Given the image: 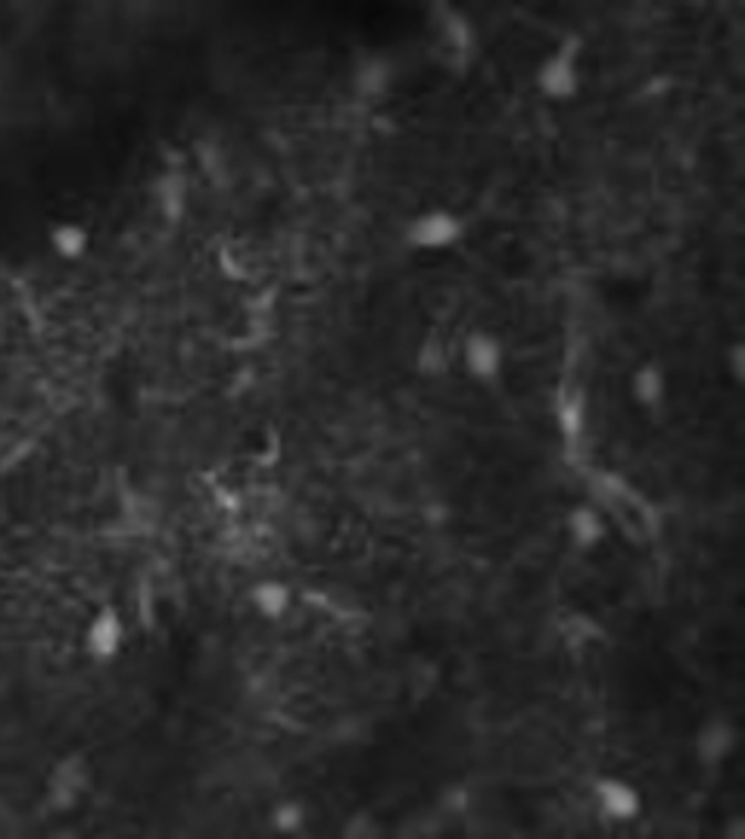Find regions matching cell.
<instances>
[{
	"instance_id": "obj_14",
	"label": "cell",
	"mask_w": 745,
	"mask_h": 839,
	"mask_svg": "<svg viewBox=\"0 0 745 839\" xmlns=\"http://www.w3.org/2000/svg\"><path fill=\"white\" fill-rule=\"evenodd\" d=\"M306 821H309V808H306V803H300V799H277L272 805V811H269V824L281 837L300 833L306 827Z\"/></svg>"
},
{
	"instance_id": "obj_18",
	"label": "cell",
	"mask_w": 745,
	"mask_h": 839,
	"mask_svg": "<svg viewBox=\"0 0 745 839\" xmlns=\"http://www.w3.org/2000/svg\"><path fill=\"white\" fill-rule=\"evenodd\" d=\"M347 827H344V837H375L378 833V824H375V818L371 815H365V811H359V815H353V818H347Z\"/></svg>"
},
{
	"instance_id": "obj_5",
	"label": "cell",
	"mask_w": 745,
	"mask_h": 839,
	"mask_svg": "<svg viewBox=\"0 0 745 839\" xmlns=\"http://www.w3.org/2000/svg\"><path fill=\"white\" fill-rule=\"evenodd\" d=\"M739 727L727 715L705 717L693 734V758L702 768L717 770L739 752Z\"/></svg>"
},
{
	"instance_id": "obj_9",
	"label": "cell",
	"mask_w": 745,
	"mask_h": 839,
	"mask_svg": "<svg viewBox=\"0 0 745 839\" xmlns=\"http://www.w3.org/2000/svg\"><path fill=\"white\" fill-rule=\"evenodd\" d=\"M668 390H671L668 371L655 359H646L630 371V400L637 402L642 412L661 409L668 402Z\"/></svg>"
},
{
	"instance_id": "obj_8",
	"label": "cell",
	"mask_w": 745,
	"mask_h": 839,
	"mask_svg": "<svg viewBox=\"0 0 745 839\" xmlns=\"http://www.w3.org/2000/svg\"><path fill=\"white\" fill-rule=\"evenodd\" d=\"M565 537L577 553H596L608 541L606 515L589 503H577L565 515Z\"/></svg>"
},
{
	"instance_id": "obj_2",
	"label": "cell",
	"mask_w": 745,
	"mask_h": 839,
	"mask_svg": "<svg viewBox=\"0 0 745 839\" xmlns=\"http://www.w3.org/2000/svg\"><path fill=\"white\" fill-rule=\"evenodd\" d=\"M465 234H469V222L459 212L447 210V207H431V210L416 212L406 222L402 241L416 253H450L465 241Z\"/></svg>"
},
{
	"instance_id": "obj_1",
	"label": "cell",
	"mask_w": 745,
	"mask_h": 839,
	"mask_svg": "<svg viewBox=\"0 0 745 839\" xmlns=\"http://www.w3.org/2000/svg\"><path fill=\"white\" fill-rule=\"evenodd\" d=\"M584 38L565 35L534 70V88L549 104H571L584 88Z\"/></svg>"
},
{
	"instance_id": "obj_6",
	"label": "cell",
	"mask_w": 745,
	"mask_h": 839,
	"mask_svg": "<svg viewBox=\"0 0 745 839\" xmlns=\"http://www.w3.org/2000/svg\"><path fill=\"white\" fill-rule=\"evenodd\" d=\"M592 805L608 824H633L642 815V793L633 780L618 774H602L592 780Z\"/></svg>"
},
{
	"instance_id": "obj_3",
	"label": "cell",
	"mask_w": 745,
	"mask_h": 839,
	"mask_svg": "<svg viewBox=\"0 0 745 839\" xmlns=\"http://www.w3.org/2000/svg\"><path fill=\"white\" fill-rule=\"evenodd\" d=\"M505 340L490 328H471L459 344V366L469 381L481 387H496L505 375Z\"/></svg>"
},
{
	"instance_id": "obj_12",
	"label": "cell",
	"mask_w": 745,
	"mask_h": 839,
	"mask_svg": "<svg viewBox=\"0 0 745 839\" xmlns=\"http://www.w3.org/2000/svg\"><path fill=\"white\" fill-rule=\"evenodd\" d=\"M452 366L450 347L440 334H428L416 350V371L421 378H443Z\"/></svg>"
},
{
	"instance_id": "obj_15",
	"label": "cell",
	"mask_w": 745,
	"mask_h": 839,
	"mask_svg": "<svg viewBox=\"0 0 745 839\" xmlns=\"http://www.w3.org/2000/svg\"><path fill=\"white\" fill-rule=\"evenodd\" d=\"M157 203H159V210H162V216H166L169 222L181 219V212H185V203H188V185H185V178L181 176L159 178Z\"/></svg>"
},
{
	"instance_id": "obj_10",
	"label": "cell",
	"mask_w": 745,
	"mask_h": 839,
	"mask_svg": "<svg viewBox=\"0 0 745 839\" xmlns=\"http://www.w3.org/2000/svg\"><path fill=\"white\" fill-rule=\"evenodd\" d=\"M246 602L262 621H281L294 609V590L281 577H262L246 590Z\"/></svg>"
},
{
	"instance_id": "obj_17",
	"label": "cell",
	"mask_w": 745,
	"mask_h": 839,
	"mask_svg": "<svg viewBox=\"0 0 745 839\" xmlns=\"http://www.w3.org/2000/svg\"><path fill=\"white\" fill-rule=\"evenodd\" d=\"M724 363H727L730 378H733L736 385H743L745 381V347H743V340L730 344V350H727V356H724Z\"/></svg>"
},
{
	"instance_id": "obj_4",
	"label": "cell",
	"mask_w": 745,
	"mask_h": 839,
	"mask_svg": "<svg viewBox=\"0 0 745 839\" xmlns=\"http://www.w3.org/2000/svg\"><path fill=\"white\" fill-rule=\"evenodd\" d=\"M91 780H94V770L87 765L85 755L60 758L48 774V784H44L48 805L53 811H75L91 793Z\"/></svg>"
},
{
	"instance_id": "obj_16",
	"label": "cell",
	"mask_w": 745,
	"mask_h": 839,
	"mask_svg": "<svg viewBox=\"0 0 745 839\" xmlns=\"http://www.w3.org/2000/svg\"><path fill=\"white\" fill-rule=\"evenodd\" d=\"M558 428H562V434L565 438H580L584 434V428H587V406L584 400H565L558 406Z\"/></svg>"
},
{
	"instance_id": "obj_7",
	"label": "cell",
	"mask_w": 745,
	"mask_h": 839,
	"mask_svg": "<svg viewBox=\"0 0 745 839\" xmlns=\"http://www.w3.org/2000/svg\"><path fill=\"white\" fill-rule=\"evenodd\" d=\"M128 643V628L116 606H101L87 618L85 633H82V649L94 662H113L119 659L122 649Z\"/></svg>"
},
{
	"instance_id": "obj_11",
	"label": "cell",
	"mask_w": 745,
	"mask_h": 839,
	"mask_svg": "<svg viewBox=\"0 0 745 839\" xmlns=\"http://www.w3.org/2000/svg\"><path fill=\"white\" fill-rule=\"evenodd\" d=\"M48 247L56 260L63 263H78L85 260L87 250H91V231H87L82 222L75 219H60L48 228Z\"/></svg>"
},
{
	"instance_id": "obj_13",
	"label": "cell",
	"mask_w": 745,
	"mask_h": 839,
	"mask_svg": "<svg viewBox=\"0 0 745 839\" xmlns=\"http://www.w3.org/2000/svg\"><path fill=\"white\" fill-rule=\"evenodd\" d=\"M440 32H443V44H450L447 51L455 53V56H471V51H474V29H471V22L462 13H455L452 7H443Z\"/></svg>"
}]
</instances>
